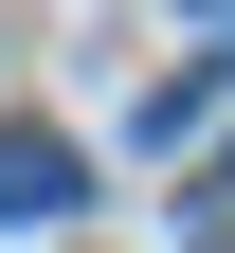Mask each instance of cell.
<instances>
[{"mask_svg": "<svg viewBox=\"0 0 235 253\" xmlns=\"http://www.w3.org/2000/svg\"><path fill=\"white\" fill-rule=\"evenodd\" d=\"M181 37H199V54H235V0H181Z\"/></svg>", "mask_w": 235, "mask_h": 253, "instance_id": "cell-2", "label": "cell"}, {"mask_svg": "<svg viewBox=\"0 0 235 253\" xmlns=\"http://www.w3.org/2000/svg\"><path fill=\"white\" fill-rule=\"evenodd\" d=\"M91 199V163L54 145V126H0V235H54V217Z\"/></svg>", "mask_w": 235, "mask_h": 253, "instance_id": "cell-1", "label": "cell"}]
</instances>
